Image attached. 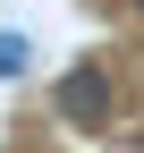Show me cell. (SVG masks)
<instances>
[{"instance_id":"7a4b0ae2","label":"cell","mask_w":144,"mask_h":153,"mask_svg":"<svg viewBox=\"0 0 144 153\" xmlns=\"http://www.w3.org/2000/svg\"><path fill=\"white\" fill-rule=\"evenodd\" d=\"M26 60H34L26 34H0V76H26Z\"/></svg>"},{"instance_id":"3957f363","label":"cell","mask_w":144,"mask_h":153,"mask_svg":"<svg viewBox=\"0 0 144 153\" xmlns=\"http://www.w3.org/2000/svg\"><path fill=\"white\" fill-rule=\"evenodd\" d=\"M127 9H136V17H144V0H127Z\"/></svg>"},{"instance_id":"6da1fadb","label":"cell","mask_w":144,"mask_h":153,"mask_svg":"<svg viewBox=\"0 0 144 153\" xmlns=\"http://www.w3.org/2000/svg\"><path fill=\"white\" fill-rule=\"evenodd\" d=\"M60 119H76V128H102V119H110V76H102L93 60L60 76Z\"/></svg>"}]
</instances>
